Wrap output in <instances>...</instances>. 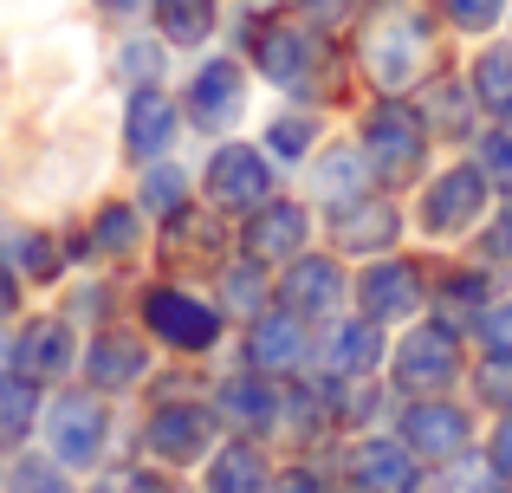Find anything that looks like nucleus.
Wrapping results in <instances>:
<instances>
[{
	"label": "nucleus",
	"mask_w": 512,
	"mask_h": 493,
	"mask_svg": "<svg viewBox=\"0 0 512 493\" xmlns=\"http://www.w3.org/2000/svg\"><path fill=\"white\" fill-rule=\"evenodd\" d=\"M357 143H363V163H370V182H383V189H415L428 169V143H435V130H428L422 104L409 98H376L370 111H363L357 124Z\"/></svg>",
	"instance_id": "f257e3e1"
},
{
	"label": "nucleus",
	"mask_w": 512,
	"mask_h": 493,
	"mask_svg": "<svg viewBox=\"0 0 512 493\" xmlns=\"http://www.w3.org/2000/svg\"><path fill=\"white\" fill-rule=\"evenodd\" d=\"M493 195H500V189L487 182V169H480L474 156H461V163H448L435 182H422L415 228H422L428 241H467L474 228H487Z\"/></svg>",
	"instance_id": "f03ea898"
},
{
	"label": "nucleus",
	"mask_w": 512,
	"mask_h": 493,
	"mask_svg": "<svg viewBox=\"0 0 512 493\" xmlns=\"http://www.w3.org/2000/svg\"><path fill=\"white\" fill-rule=\"evenodd\" d=\"M363 72L376 78L383 91H409L422 85L428 72V20L422 7H376L370 26H363Z\"/></svg>",
	"instance_id": "7ed1b4c3"
},
{
	"label": "nucleus",
	"mask_w": 512,
	"mask_h": 493,
	"mask_svg": "<svg viewBox=\"0 0 512 493\" xmlns=\"http://www.w3.org/2000/svg\"><path fill=\"white\" fill-rule=\"evenodd\" d=\"M467 377V331L448 318H415L396 344V390L402 396H448Z\"/></svg>",
	"instance_id": "20e7f679"
},
{
	"label": "nucleus",
	"mask_w": 512,
	"mask_h": 493,
	"mask_svg": "<svg viewBox=\"0 0 512 493\" xmlns=\"http://www.w3.org/2000/svg\"><path fill=\"white\" fill-rule=\"evenodd\" d=\"M137 318H143V331H150L163 351H182V357L214 351V344H221V331H227V312H221V305H208L201 292H188V286H143Z\"/></svg>",
	"instance_id": "39448f33"
},
{
	"label": "nucleus",
	"mask_w": 512,
	"mask_h": 493,
	"mask_svg": "<svg viewBox=\"0 0 512 493\" xmlns=\"http://www.w3.org/2000/svg\"><path fill=\"white\" fill-rule=\"evenodd\" d=\"M253 65H260L279 91L305 98V91H318V72H325V39H318L312 20L273 13V20L253 26Z\"/></svg>",
	"instance_id": "423d86ee"
},
{
	"label": "nucleus",
	"mask_w": 512,
	"mask_h": 493,
	"mask_svg": "<svg viewBox=\"0 0 512 493\" xmlns=\"http://www.w3.org/2000/svg\"><path fill=\"white\" fill-rule=\"evenodd\" d=\"M39 429H46V455L65 468H91L111 442V416H104V390H65L39 409Z\"/></svg>",
	"instance_id": "0eeeda50"
},
{
	"label": "nucleus",
	"mask_w": 512,
	"mask_h": 493,
	"mask_svg": "<svg viewBox=\"0 0 512 493\" xmlns=\"http://www.w3.org/2000/svg\"><path fill=\"white\" fill-rule=\"evenodd\" d=\"M279 169L266 156V143H221L201 169V195H208L221 215H253V208L273 195Z\"/></svg>",
	"instance_id": "6e6552de"
},
{
	"label": "nucleus",
	"mask_w": 512,
	"mask_h": 493,
	"mask_svg": "<svg viewBox=\"0 0 512 493\" xmlns=\"http://www.w3.org/2000/svg\"><path fill=\"white\" fill-rule=\"evenodd\" d=\"M214 435H221V409L214 403H188V396L156 403L150 422H143V448H150L163 468H195V461H208Z\"/></svg>",
	"instance_id": "1a4fd4ad"
},
{
	"label": "nucleus",
	"mask_w": 512,
	"mask_h": 493,
	"mask_svg": "<svg viewBox=\"0 0 512 493\" xmlns=\"http://www.w3.org/2000/svg\"><path fill=\"white\" fill-rule=\"evenodd\" d=\"M350 292H357V312L376 318V325H415L428 305V273L402 253H383L350 279Z\"/></svg>",
	"instance_id": "9d476101"
},
{
	"label": "nucleus",
	"mask_w": 512,
	"mask_h": 493,
	"mask_svg": "<svg viewBox=\"0 0 512 493\" xmlns=\"http://www.w3.org/2000/svg\"><path fill=\"white\" fill-rule=\"evenodd\" d=\"M78 364H85V338H78L72 312H33L13 331V370H20L26 383H39V390L72 377Z\"/></svg>",
	"instance_id": "9b49d317"
},
{
	"label": "nucleus",
	"mask_w": 512,
	"mask_h": 493,
	"mask_svg": "<svg viewBox=\"0 0 512 493\" xmlns=\"http://www.w3.org/2000/svg\"><path fill=\"white\" fill-rule=\"evenodd\" d=\"M273 299L286 305L292 318H305V325H331V318L344 312V299H350V279H344L338 260H325V253H299V260L279 266Z\"/></svg>",
	"instance_id": "f8f14e48"
},
{
	"label": "nucleus",
	"mask_w": 512,
	"mask_h": 493,
	"mask_svg": "<svg viewBox=\"0 0 512 493\" xmlns=\"http://www.w3.org/2000/svg\"><path fill=\"white\" fill-rule=\"evenodd\" d=\"M156 253H163L169 273H214L221 279V260H227V228L214 221V202L208 208H175L156 234Z\"/></svg>",
	"instance_id": "ddd939ff"
},
{
	"label": "nucleus",
	"mask_w": 512,
	"mask_h": 493,
	"mask_svg": "<svg viewBox=\"0 0 512 493\" xmlns=\"http://www.w3.org/2000/svg\"><path fill=\"white\" fill-rule=\"evenodd\" d=\"M402 442L422 461H461L474 448V409L448 403V396H409L402 409Z\"/></svg>",
	"instance_id": "4468645a"
},
{
	"label": "nucleus",
	"mask_w": 512,
	"mask_h": 493,
	"mask_svg": "<svg viewBox=\"0 0 512 493\" xmlns=\"http://www.w3.org/2000/svg\"><path fill=\"white\" fill-rule=\"evenodd\" d=\"M305 241H312V215H305L299 202H286V195H266L253 215H240V253L260 260V266L299 260Z\"/></svg>",
	"instance_id": "2eb2a0df"
},
{
	"label": "nucleus",
	"mask_w": 512,
	"mask_h": 493,
	"mask_svg": "<svg viewBox=\"0 0 512 493\" xmlns=\"http://www.w3.org/2000/svg\"><path fill=\"white\" fill-rule=\"evenodd\" d=\"M325 234H331V247H338V253H389V247H396V234H402V215H396L389 195L357 189V195H338V202H331Z\"/></svg>",
	"instance_id": "dca6fc26"
},
{
	"label": "nucleus",
	"mask_w": 512,
	"mask_h": 493,
	"mask_svg": "<svg viewBox=\"0 0 512 493\" xmlns=\"http://www.w3.org/2000/svg\"><path fill=\"white\" fill-rule=\"evenodd\" d=\"M305 357H312V325L305 318H292L286 305L279 312H253L247 318V370H260V377H299Z\"/></svg>",
	"instance_id": "f3484780"
},
{
	"label": "nucleus",
	"mask_w": 512,
	"mask_h": 493,
	"mask_svg": "<svg viewBox=\"0 0 512 493\" xmlns=\"http://www.w3.org/2000/svg\"><path fill=\"white\" fill-rule=\"evenodd\" d=\"M422 468L428 461L402 435H376V442H357L344 455V474L357 493H422Z\"/></svg>",
	"instance_id": "a211bd4d"
},
{
	"label": "nucleus",
	"mask_w": 512,
	"mask_h": 493,
	"mask_svg": "<svg viewBox=\"0 0 512 493\" xmlns=\"http://www.w3.org/2000/svg\"><path fill=\"white\" fill-rule=\"evenodd\" d=\"M188 124L195 130H227V124H240V111H247V72H240L234 59H208L195 78H188Z\"/></svg>",
	"instance_id": "6ab92c4d"
},
{
	"label": "nucleus",
	"mask_w": 512,
	"mask_h": 493,
	"mask_svg": "<svg viewBox=\"0 0 512 493\" xmlns=\"http://www.w3.org/2000/svg\"><path fill=\"white\" fill-rule=\"evenodd\" d=\"M143 377H150V344H143L137 331H124V325H104L98 338L85 344V383H91V390H104V396H124V390H137Z\"/></svg>",
	"instance_id": "aec40b11"
},
{
	"label": "nucleus",
	"mask_w": 512,
	"mask_h": 493,
	"mask_svg": "<svg viewBox=\"0 0 512 493\" xmlns=\"http://www.w3.org/2000/svg\"><path fill=\"white\" fill-rule=\"evenodd\" d=\"M175 137H182V111L163 98V85L150 91H130V111H124V156L130 163H163L175 150Z\"/></svg>",
	"instance_id": "412c9836"
},
{
	"label": "nucleus",
	"mask_w": 512,
	"mask_h": 493,
	"mask_svg": "<svg viewBox=\"0 0 512 493\" xmlns=\"http://www.w3.org/2000/svg\"><path fill=\"white\" fill-rule=\"evenodd\" d=\"M383 331L376 318H331L325 325V377H376L383 364Z\"/></svg>",
	"instance_id": "4be33fe9"
},
{
	"label": "nucleus",
	"mask_w": 512,
	"mask_h": 493,
	"mask_svg": "<svg viewBox=\"0 0 512 493\" xmlns=\"http://www.w3.org/2000/svg\"><path fill=\"white\" fill-rule=\"evenodd\" d=\"M273 487V461L253 435H234V442H214L208 455V493H266Z\"/></svg>",
	"instance_id": "5701e85b"
},
{
	"label": "nucleus",
	"mask_w": 512,
	"mask_h": 493,
	"mask_svg": "<svg viewBox=\"0 0 512 493\" xmlns=\"http://www.w3.org/2000/svg\"><path fill=\"white\" fill-rule=\"evenodd\" d=\"M214 409L221 422H240V429H273L279 422V377H260V370H240L214 390Z\"/></svg>",
	"instance_id": "b1692460"
},
{
	"label": "nucleus",
	"mask_w": 512,
	"mask_h": 493,
	"mask_svg": "<svg viewBox=\"0 0 512 493\" xmlns=\"http://www.w3.org/2000/svg\"><path fill=\"white\" fill-rule=\"evenodd\" d=\"M0 260H7L26 286H52V279L65 273V253H59V234L52 228H13L7 241H0Z\"/></svg>",
	"instance_id": "393cba45"
},
{
	"label": "nucleus",
	"mask_w": 512,
	"mask_h": 493,
	"mask_svg": "<svg viewBox=\"0 0 512 493\" xmlns=\"http://www.w3.org/2000/svg\"><path fill=\"white\" fill-rule=\"evenodd\" d=\"M467 85H474V104L487 111V124H512V39H506V46L474 52Z\"/></svg>",
	"instance_id": "a878e982"
},
{
	"label": "nucleus",
	"mask_w": 512,
	"mask_h": 493,
	"mask_svg": "<svg viewBox=\"0 0 512 493\" xmlns=\"http://www.w3.org/2000/svg\"><path fill=\"white\" fill-rule=\"evenodd\" d=\"M91 247H98L111 266L137 260V247H143V202H104L98 215H91Z\"/></svg>",
	"instance_id": "bb28decb"
},
{
	"label": "nucleus",
	"mask_w": 512,
	"mask_h": 493,
	"mask_svg": "<svg viewBox=\"0 0 512 493\" xmlns=\"http://www.w3.org/2000/svg\"><path fill=\"white\" fill-rule=\"evenodd\" d=\"M39 409H46L39 383H26L20 370H0V448H20L39 429Z\"/></svg>",
	"instance_id": "cd10ccee"
},
{
	"label": "nucleus",
	"mask_w": 512,
	"mask_h": 493,
	"mask_svg": "<svg viewBox=\"0 0 512 493\" xmlns=\"http://www.w3.org/2000/svg\"><path fill=\"white\" fill-rule=\"evenodd\" d=\"M156 26L169 46H208L221 26V0H156Z\"/></svg>",
	"instance_id": "c85d7f7f"
},
{
	"label": "nucleus",
	"mask_w": 512,
	"mask_h": 493,
	"mask_svg": "<svg viewBox=\"0 0 512 493\" xmlns=\"http://www.w3.org/2000/svg\"><path fill=\"white\" fill-rule=\"evenodd\" d=\"M318 130H325V111H312V104L279 111L273 124H266V156H273V163H305V156L318 150Z\"/></svg>",
	"instance_id": "c756f323"
},
{
	"label": "nucleus",
	"mask_w": 512,
	"mask_h": 493,
	"mask_svg": "<svg viewBox=\"0 0 512 493\" xmlns=\"http://www.w3.org/2000/svg\"><path fill=\"white\" fill-rule=\"evenodd\" d=\"M111 72H117V85H124V91L163 85V78H169V39H124L117 59H111Z\"/></svg>",
	"instance_id": "7c9ffc66"
},
{
	"label": "nucleus",
	"mask_w": 512,
	"mask_h": 493,
	"mask_svg": "<svg viewBox=\"0 0 512 493\" xmlns=\"http://www.w3.org/2000/svg\"><path fill=\"white\" fill-rule=\"evenodd\" d=\"M188 195H195V182H188L175 163H143V215L169 221L175 208H188Z\"/></svg>",
	"instance_id": "2f4dec72"
},
{
	"label": "nucleus",
	"mask_w": 512,
	"mask_h": 493,
	"mask_svg": "<svg viewBox=\"0 0 512 493\" xmlns=\"http://www.w3.org/2000/svg\"><path fill=\"white\" fill-rule=\"evenodd\" d=\"M467 377H474V403L480 409H493V416L512 409V357L506 351H487L474 370H467Z\"/></svg>",
	"instance_id": "473e14b6"
},
{
	"label": "nucleus",
	"mask_w": 512,
	"mask_h": 493,
	"mask_svg": "<svg viewBox=\"0 0 512 493\" xmlns=\"http://www.w3.org/2000/svg\"><path fill=\"white\" fill-rule=\"evenodd\" d=\"M474 163L487 169V182L500 195H512V124H487L474 137Z\"/></svg>",
	"instance_id": "72a5a7b5"
},
{
	"label": "nucleus",
	"mask_w": 512,
	"mask_h": 493,
	"mask_svg": "<svg viewBox=\"0 0 512 493\" xmlns=\"http://www.w3.org/2000/svg\"><path fill=\"white\" fill-rule=\"evenodd\" d=\"M13 493H78V487H72V474H65V461L26 455L20 468H13Z\"/></svg>",
	"instance_id": "f704fd0d"
},
{
	"label": "nucleus",
	"mask_w": 512,
	"mask_h": 493,
	"mask_svg": "<svg viewBox=\"0 0 512 493\" xmlns=\"http://www.w3.org/2000/svg\"><path fill=\"white\" fill-rule=\"evenodd\" d=\"M441 13H448L454 33H493L512 13V0H441Z\"/></svg>",
	"instance_id": "c9c22d12"
},
{
	"label": "nucleus",
	"mask_w": 512,
	"mask_h": 493,
	"mask_svg": "<svg viewBox=\"0 0 512 493\" xmlns=\"http://www.w3.org/2000/svg\"><path fill=\"white\" fill-rule=\"evenodd\" d=\"M467 331H474L480 351H506V357H512V292H500L493 305H480V318H474Z\"/></svg>",
	"instance_id": "e433bc0d"
},
{
	"label": "nucleus",
	"mask_w": 512,
	"mask_h": 493,
	"mask_svg": "<svg viewBox=\"0 0 512 493\" xmlns=\"http://www.w3.org/2000/svg\"><path fill=\"white\" fill-rule=\"evenodd\" d=\"M480 247H487V266H512V195H506V208H493L487 215V228H480Z\"/></svg>",
	"instance_id": "4c0bfd02"
},
{
	"label": "nucleus",
	"mask_w": 512,
	"mask_h": 493,
	"mask_svg": "<svg viewBox=\"0 0 512 493\" xmlns=\"http://www.w3.org/2000/svg\"><path fill=\"white\" fill-rule=\"evenodd\" d=\"M117 481H104L98 493H182L175 474H156V468H111Z\"/></svg>",
	"instance_id": "58836bf2"
},
{
	"label": "nucleus",
	"mask_w": 512,
	"mask_h": 493,
	"mask_svg": "<svg viewBox=\"0 0 512 493\" xmlns=\"http://www.w3.org/2000/svg\"><path fill=\"white\" fill-rule=\"evenodd\" d=\"M487 461H493V474H500V481H512V409H500V422H493Z\"/></svg>",
	"instance_id": "ea45409f"
},
{
	"label": "nucleus",
	"mask_w": 512,
	"mask_h": 493,
	"mask_svg": "<svg viewBox=\"0 0 512 493\" xmlns=\"http://www.w3.org/2000/svg\"><path fill=\"white\" fill-rule=\"evenodd\" d=\"M98 13L111 26H143V20H156V0H98Z\"/></svg>",
	"instance_id": "a19ab883"
},
{
	"label": "nucleus",
	"mask_w": 512,
	"mask_h": 493,
	"mask_svg": "<svg viewBox=\"0 0 512 493\" xmlns=\"http://www.w3.org/2000/svg\"><path fill=\"white\" fill-rule=\"evenodd\" d=\"M13 318H20V273L0 260V331H7Z\"/></svg>",
	"instance_id": "79ce46f5"
},
{
	"label": "nucleus",
	"mask_w": 512,
	"mask_h": 493,
	"mask_svg": "<svg viewBox=\"0 0 512 493\" xmlns=\"http://www.w3.org/2000/svg\"><path fill=\"white\" fill-rule=\"evenodd\" d=\"M266 493H325V487H318V474L286 468V474H273V487H266Z\"/></svg>",
	"instance_id": "37998d69"
},
{
	"label": "nucleus",
	"mask_w": 512,
	"mask_h": 493,
	"mask_svg": "<svg viewBox=\"0 0 512 493\" xmlns=\"http://www.w3.org/2000/svg\"><path fill=\"white\" fill-rule=\"evenodd\" d=\"M487 493H512V481H493V487H487Z\"/></svg>",
	"instance_id": "c03bdc74"
},
{
	"label": "nucleus",
	"mask_w": 512,
	"mask_h": 493,
	"mask_svg": "<svg viewBox=\"0 0 512 493\" xmlns=\"http://www.w3.org/2000/svg\"><path fill=\"white\" fill-rule=\"evenodd\" d=\"M506 20H512V13H506Z\"/></svg>",
	"instance_id": "a18cd8bd"
}]
</instances>
